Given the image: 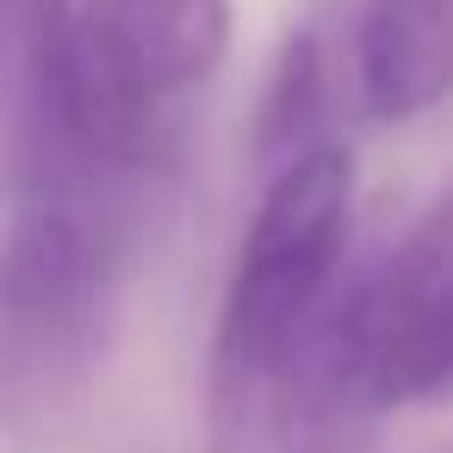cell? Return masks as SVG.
Segmentation results:
<instances>
[{"label": "cell", "mask_w": 453, "mask_h": 453, "mask_svg": "<svg viewBox=\"0 0 453 453\" xmlns=\"http://www.w3.org/2000/svg\"><path fill=\"white\" fill-rule=\"evenodd\" d=\"M162 180L38 174L0 224V422L63 410L100 366Z\"/></svg>", "instance_id": "6da1fadb"}, {"label": "cell", "mask_w": 453, "mask_h": 453, "mask_svg": "<svg viewBox=\"0 0 453 453\" xmlns=\"http://www.w3.org/2000/svg\"><path fill=\"white\" fill-rule=\"evenodd\" d=\"M354 236V156L311 150L267 174L211 329L205 403L218 453H261L280 441L292 366L348 273Z\"/></svg>", "instance_id": "7a4b0ae2"}, {"label": "cell", "mask_w": 453, "mask_h": 453, "mask_svg": "<svg viewBox=\"0 0 453 453\" xmlns=\"http://www.w3.org/2000/svg\"><path fill=\"white\" fill-rule=\"evenodd\" d=\"M453 397V187L323 304L292 385L280 441H329L379 410Z\"/></svg>", "instance_id": "3957f363"}, {"label": "cell", "mask_w": 453, "mask_h": 453, "mask_svg": "<svg viewBox=\"0 0 453 453\" xmlns=\"http://www.w3.org/2000/svg\"><path fill=\"white\" fill-rule=\"evenodd\" d=\"M94 38L119 88L162 125H187V100L230 57V0H88Z\"/></svg>", "instance_id": "277c9868"}, {"label": "cell", "mask_w": 453, "mask_h": 453, "mask_svg": "<svg viewBox=\"0 0 453 453\" xmlns=\"http://www.w3.org/2000/svg\"><path fill=\"white\" fill-rule=\"evenodd\" d=\"M354 100L379 125H410L453 94V0H360Z\"/></svg>", "instance_id": "5b68a950"}, {"label": "cell", "mask_w": 453, "mask_h": 453, "mask_svg": "<svg viewBox=\"0 0 453 453\" xmlns=\"http://www.w3.org/2000/svg\"><path fill=\"white\" fill-rule=\"evenodd\" d=\"M354 57L335 38V19L311 13L304 26L286 32L267 94H261V119H255V162L261 174H280L286 162L342 143V94H348Z\"/></svg>", "instance_id": "8992f818"}, {"label": "cell", "mask_w": 453, "mask_h": 453, "mask_svg": "<svg viewBox=\"0 0 453 453\" xmlns=\"http://www.w3.org/2000/svg\"><path fill=\"white\" fill-rule=\"evenodd\" d=\"M44 13L50 0H0V199H13L32 168Z\"/></svg>", "instance_id": "52a82bcc"}]
</instances>
